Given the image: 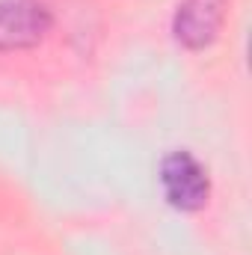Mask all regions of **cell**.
Listing matches in <instances>:
<instances>
[{"mask_svg": "<svg viewBox=\"0 0 252 255\" xmlns=\"http://www.w3.org/2000/svg\"><path fill=\"white\" fill-rule=\"evenodd\" d=\"M157 181L166 205L181 214L202 211L211 199V175L205 163L187 148H175L160 160Z\"/></svg>", "mask_w": 252, "mask_h": 255, "instance_id": "1", "label": "cell"}, {"mask_svg": "<svg viewBox=\"0 0 252 255\" xmlns=\"http://www.w3.org/2000/svg\"><path fill=\"white\" fill-rule=\"evenodd\" d=\"M54 27L45 0H0V54L39 45Z\"/></svg>", "mask_w": 252, "mask_h": 255, "instance_id": "2", "label": "cell"}, {"mask_svg": "<svg viewBox=\"0 0 252 255\" xmlns=\"http://www.w3.org/2000/svg\"><path fill=\"white\" fill-rule=\"evenodd\" d=\"M229 18V0H181L172 18V36L187 51L211 48Z\"/></svg>", "mask_w": 252, "mask_h": 255, "instance_id": "3", "label": "cell"}]
</instances>
